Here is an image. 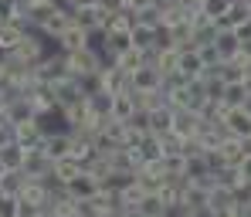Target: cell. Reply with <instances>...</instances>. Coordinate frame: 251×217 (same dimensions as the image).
Wrapping results in <instances>:
<instances>
[{
	"instance_id": "cell-28",
	"label": "cell",
	"mask_w": 251,
	"mask_h": 217,
	"mask_svg": "<svg viewBox=\"0 0 251 217\" xmlns=\"http://www.w3.org/2000/svg\"><path fill=\"white\" fill-rule=\"evenodd\" d=\"M231 3H234V0H204V3H201V14L207 17L210 24H217L221 17H227Z\"/></svg>"
},
{
	"instance_id": "cell-39",
	"label": "cell",
	"mask_w": 251,
	"mask_h": 217,
	"mask_svg": "<svg viewBox=\"0 0 251 217\" xmlns=\"http://www.w3.org/2000/svg\"><path fill=\"white\" fill-rule=\"evenodd\" d=\"M197 54H201V61H204V72H207V68H217V65L224 61V58L217 54V48H214V44H210V48H197Z\"/></svg>"
},
{
	"instance_id": "cell-1",
	"label": "cell",
	"mask_w": 251,
	"mask_h": 217,
	"mask_svg": "<svg viewBox=\"0 0 251 217\" xmlns=\"http://www.w3.org/2000/svg\"><path fill=\"white\" fill-rule=\"evenodd\" d=\"M105 65H112L99 48H85V51H75V54H68V72H72V78H99L102 75V68Z\"/></svg>"
},
{
	"instance_id": "cell-27",
	"label": "cell",
	"mask_w": 251,
	"mask_h": 217,
	"mask_svg": "<svg viewBox=\"0 0 251 217\" xmlns=\"http://www.w3.org/2000/svg\"><path fill=\"white\" fill-rule=\"evenodd\" d=\"M24 156H27V149H24L21 143H10V146L0 149V163H3L7 170H21V167H24Z\"/></svg>"
},
{
	"instance_id": "cell-26",
	"label": "cell",
	"mask_w": 251,
	"mask_h": 217,
	"mask_svg": "<svg viewBox=\"0 0 251 217\" xmlns=\"http://www.w3.org/2000/svg\"><path fill=\"white\" fill-rule=\"evenodd\" d=\"M24 187H27V173H24V170H7V173L0 176V193H14V197H21Z\"/></svg>"
},
{
	"instance_id": "cell-41",
	"label": "cell",
	"mask_w": 251,
	"mask_h": 217,
	"mask_svg": "<svg viewBox=\"0 0 251 217\" xmlns=\"http://www.w3.org/2000/svg\"><path fill=\"white\" fill-rule=\"evenodd\" d=\"M17 14V0H0V24H10Z\"/></svg>"
},
{
	"instance_id": "cell-36",
	"label": "cell",
	"mask_w": 251,
	"mask_h": 217,
	"mask_svg": "<svg viewBox=\"0 0 251 217\" xmlns=\"http://www.w3.org/2000/svg\"><path fill=\"white\" fill-rule=\"evenodd\" d=\"M217 41V24H204V27H194V44L197 48H210Z\"/></svg>"
},
{
	"instance_id": "cell-29",
	"label": "cell",
	"mask_w": 251,
	"mask_h": 217,
	"mask_svg": "<svg viewBox=\"0 0 251 217\" xmlns=\"http://www.w3.org/2000/svg\"><path fill=\"white\" fill-rule=\"evenodd\" d=\"M132 24H136V17L129 14V10H112L109 14V21H105V31H132Z\"/></svg>"
},
{
	"instance_id": "cell-15",
	"label": "cell",
	"mask_w": 251,
	"mask_h": 217,
	"mask_svg": "<svg viewBox=\"0 0 251 217\" xmlns=\"http://www.w3.org/2000/svg\"><path fill=\"white\" fill-rule=\"evenodd\" d=\"M176 72L190 82V78H201L204 75V61H201V54H197V48H190V51H180V61H176Z\"/></svg>"
},
{
	"instance_id": "cell-2",
	"label": "cell",
	"mask_w": 251,
	"mask_h": 217,
	"mask_svg": "<svg viewBox=\"0 0 251 217\" xmlns=\"http://www.w3.org/2000/svg\"><path fill=\"white\" fill-rule=\"evenodd\" d=\"M51 95H54V102H58V109H61V112H68V109L82 105L85 98H88L78 78H65V82H54V85H51Z\"/></svg>"
},
{
	"instance_id": "cell-46",
	"label": "cell",
	"mask_w": 251,
	"mask_h": 217,
	"mask_svg": "<svg viewBox=\"0 0 251 217\" xmlns=\"http://www.w3.org/2000/svg\"><path fill=\"white\" fill-rule=\"evenodd\" d=\"M3 109H7V98H3V95H0V116H3Z\"/></svg>"
},
{
	"instance_id": "cell-22",
	"label": "cell",
	"mask_w": 251,
	"mask_h": 217,
	"mask_svg": "<svg viewBox=\"0 0 251 217\" xmlns=\"http://www.w3.org/2000/svg\"><path fill=\"white\" fill-rule=\"evenodd\" d=\"M248 98H251V92H248L245 82H241V85H224L221 105H224V109H245V105H248Z\"/></svg>"
},
{
	"instance_id": "cell-32",
	"label": "cell",
	"mask_w": 251,
	"mask_h": 217,
	"mask_svg": "<svg viewBox=\"0 0 251 217\" xmlns=\"http://www.w3.org/2000/svg\"><path fill=\"white\" fill-rule=\"evenodd\" d=\"M139 214H143V217H163V214H167L163 197H160V193H146V200L139 204Z\"/></svg>"
},
{
	"instance_id": "cell-37",
	"label": "cell",
	"mask_w": 251,
	"mask_h": 217,
	"mask_svg": "<svg viewBox=\"0 0 251 217\" xmlns=\"http://www.w3.org/2000/svg\"><path fill=\"white\" fill-rule=\"evenodd\" d=\"M126 129L136 132V136H153V132H150V112H136V116L126 122Z\"/></svg>"
},
{
	"instance_id": "cell-18",
	"label": "cell",
	"mask_w": 251,
	"mask_h": 217,
	"mask_svg": "<svg viewBox=\"0 0 251 217\" xmlns=\"http://www.w3.org/2000/svg\"><path fill=\"white\" fill-rule=\"evenodd\" d=\"M78 173H82V163H78V160H72V156H65V160H58V163H54L51 180H54V183H61V187H68Z\"/></svg>"
},
{
	"instance_id": "cell-48",
	"label": "cell",
	"mask_w": 251,
	"mask_h": 217,
	"mask_svg": "<svg viewBox=\"0 0 251 217\" xmlns=\"http://www.w3.org/2000/svg\"><path fill=\"white\" fill-rule=\"evenodd\" d=\"M105 217H116V214H105Z\"/></svg>"
},
{
	"instance_id": "cell-7",
	"label": "cell",
	"mask_w": 251,
	"mask_h": 217,
	"mask_svg": "<svg viewBox=\"0 0 251 217\" xmlns=\"http://www.w3.org/2000/svg\"><path fill=\"white\" fill-rule=\"evenodd\" d=\"M72 24H75V21H72V10H65V7L58 3V10L48 17V24L41 27V34H44V38H48L51 44H58V41H61V34H65Z\"/></svg>"
},
{
	"instance_id": "cell-3",
	"label": "cell",
	"mask_w": 251,
	"mask_h": 217,
	"mask_svg": "<svg viewBox=\"0 0 251 217\" xmlns=\"http://www.w3.org/2000/svg\"><path fill=\"white\" fill-rule=\"evenodd\" d=\"M44 156L51 160V163H58V160H65L68 156V149H72V129H51L44 136Z\"/></svg>"
},
{
	"instance_id": "cell-8",
	"label": "cell",
	"mask_w": 251,
	"mask_h": 217,
	"mask_svg": "<svg viewBox=\"0 0 251 217\" xmlns=\"http://www.w3.org/2000/svg\"><path fill=\"white\" fill-rule=\"evenodd\" d=\"M129 88L132 92H156V88H163V75L153 65H143L139 72L129 75Z\"/></svg>"
},
{
	"instance_id": "cell-40",
	"label": "cell",
	"mask_w": 251,
	"mask_h": 217,
	"mask_svg": "<svg viewBox=\"0 0 251 217\" xmlns=\"http://www.w3.org/2000/svg\"><path fill=\"white\" fill-rule=\"evenodd\" d=\"M14 143V126H10V119L7 116H0V149L3 146H10Z\"/></svg>"
},
{
	"instance_id": "cell-16",
	"label": "cell",
	"mask_w": 251,
	"mask_h": 217,
	"mask_svg": "<svg viewBox=\"0 0 251 217\" xmlns=\"http://www.w3.org/2000/svg\"><path fill=\"white\" fill-rule=\"evenodd\" d=\"M85 105L95 112V116H102V119H112V109H116V95L112 92H105V88H99V92H92L88 98H85Z\"/></svg>"
},
{
	"instance_id": "cell-25",
	"label": "cell",
	"mask_w": 251,
	"mask_h": 217,
	"mask_svg": "<svg viewBox=\"0 0 251 217\" xmlns=\"http://www.w3.org/2000/svg\"><path fill=\"white\" fill-rule=\"evenodd\" d=\"M68 193H72L75 200H88V197H95V193H99V183H95L92 176L78 173L72 183H68Z\"/></svg>"
},
{
	"instance_id": "cell-17",
	"label": "cell",
	"mask_w": 251,
	"mask_h": 217,
	"mask_svg": "<svg viewBox=\"0 0 251 217\" xmlns=\"http://www.w3.org/2000/svg\"><path fill=\"white\" fill-rule=\"evenodd\" d=\"M58 48L65 51V54H75V51H85L88 48V31H82L78 24H72L65 34H61V41H58Z\"/></svg>"
},
{
	"instance_id": "cell-35",
	"label": "cell",
	"mask_w": 251,
	"mask_h": 217,
	"mask_svg": "<svg viewBox=\"0 0 251 217\" xmlns=\"http://www.w3.org/2000/svg\"><path fill=\"white\" fill-rule=\"evenodd\" d=\"M116 65L123 68L126 75H132V72H139V68H143L146 61H143V54H139V51H126L123 58H116Z\"/></svg>"
},
{
	"instance_id": "cell-34",
	"label": "cell",
	"mask_w": 251,
	"mask_h": 217,
	"mask_svg": "<svg viewBox=\"0 0 251 217\" xmlns=\"http://www.w3.org/2000/svg\"><path fill=\"white\" fill-rule=\"evenodd\" d=\"M136 24H143V27H153V31H156V27L163 24V14H160V10L150 3V7H143V10L136 14Z\"/></svg>"
},
{
	"instance_id": "cell-10",
	"label": "cell",
	"mask_w": 251,
	"mask_h": 217,
	"mask_svg": "<svg viewBox=\"0 0 251 217\" xmlns=\"http://www.w3.org/2000/svg\"><path fill=\"white\" fill-rule=\"evenodd\" d=\"M132 156H136V163H139V167H146V163H160V160H163V146H160V136H143V139L136 143Z\"/></svg>"
},
{
	"instance_id": "cell-9",
	"label": "cell",
	"mask_w": 251,
	"mask_h": 217,
	"mask_svg": "<svg viewBox=\"0 0 251 217\" xmlns=\"http://www.w3.org/2000/svg\"><path fill=\"white\" fill-rule=\"evenodd\" d=\"M99 82H102V88H105V92H112V95H123V92H132V88H129V75H126V72L119 68V65H116V61L102 68Z\"/></svg>"
},
{
	"instance_id": "cell-13",
	"label": "cell",
	"mask_w": 251,
	"mask_h": 217,
	"mask_svg": "<svg viewBox=\"0 0 251 217\" xmlns=\"http://www.w3.org/2000/svg\"><path fill=\"white\" fill-rule=\"evenodd\" d=\"M224 126L234 139H248L251 136V112L248 109H227L224 112Z\"/></svg>"
},
{
	"instance_id": "cell-38",
	"label": "cell",
	"mask_w": 251,
	"mask_h": 217,
	"mask_svg": "<svg viewBox=\"0 0 251 217\" xmlns=\"http://www.w3.org/2000/svg\"><path fill=\"white\" fill-rule=\"evenodd\" d=\"M217 183H221V187H227V190H234V187L241 183V173H238V167H224V170L217 173Z\"/></svg>"
},
{
	"instance_id": "cell-43",
	"label": "cell",
	"mask_w": 251,
	"mask_h": 217,
	"mask_svg": "<svg viewBox=\"0 0 251 217\" xmlns=\"http://www.w3.org/2000/svg\"><path fill=\"white\" fill-rule=\"evenodd\" d=\"M234 34H238V41H241V48H251V21H245V24H238V27H234Z\"/></svg>"
},
{
	"instance_id": "cell-12",
	"label": "cell",
	"mask_w": 251,
	"mask_h": 217,
	"mask_svg": "<svg viewBox=\"0 0 251 217\" xmlns=\"http://www.w3.org/2000/svg\"><path fill=\"white\" fill-rule=\"evenodd\" d=\"M173 132L180 139H194L201 132V116L190 109H173Z\"/></svg>"
},
{
	"instance_id": "cell-21",
	"label": "cell",
	"mask_w": 251,
	"mask_h": 217,
	"mask_svg": "<svg viewBox=\"0 0 251 217\" xmlns=\"http://www.w3.org/2000/svg\"><path fill=\"white\" fill-rule=\"evenodd\" d=\"M214 48H217V54H221L224 61H234V58H238V51H241V41H238V34H234V31H217Z\"/></svg>"
},
{
	"instance_id": "cell-42",
	"label": "cell",
	"mask_w": 251,
	"mask_h": 217,
	"mask_svg": "<svg viewBox=\"0 0 251 217\" xmlns=\"http://www.w3.org/2000/svg\"><path fill=\"white\" fill-rule=\"evenodd\" d=\"M58 3H61L65 10H72V14H75V10H85V7H95L99 0H58Z\"/></svg>"
},
{
	"instance_id": "cell-47",
	"label": "cell",
	"mask_w": 251,
	"mask_h": 217,
	"mask_svg": "<svg viewBox=\"0 0 251 217\" xmlns=\"http://www.w3.org/2000/svg\"><path fill=\"white\" fill-rule=\"evenodd\" d=\"M3 173H7V167H3V163H0V176H3Z\"/></svg>"
},
{
	"instance_id": "cell-45",
	"label": "cell",
	"mask_w": 251,
	"mask_h": 217,
	"mask_svg": "<svg viewBox=\"0 0 251 217\" xmlns=\"http://www.w3.org/2000/svg\"><path fill=\"white\" fill-rule=\"evenodd\" d=\"M27 7H38V3H51V0H24Z\"/></svg>"
},
{
	"instance_id": "cell-33",
	"label": "cell",
	"mask_w": 251,
	"mask_h": 217,
	"mask_svg": "<svg viewBox=\"0 0 251 217\" xmlns=\"http://www.w3.org/2000/svg\"><path fill=\"white\" fill-rule=\"evenodd\" d=\"M0 217H24V204H21V197L3 193V197H0Z\"/></svg>"
},
{
	"instance_id": "cell-11",
	"label": "cell",
	"mask_w": 251,
	"mask_h": 217,
	"mask_svg": "<svg viewBox=\"0 0 251 217\" xmlns=\"http://www.w3.org/2000/svg\"><path fill=\"white\" fill-rule=\"evenodd\" d=\"M44 136H48L44 126L34 119V122H24V126H17V129H14V143H21L24 149H41V146H44Z\"/></svg>"
},
{
	"instance_id": "cell-20",
	"label": "cell",
	"mask_w": 251,
	"mask_h": 217,
	"mask_svg": "<svg viewBox=\"0 0 251 217\" xmlns=\"http://www.w3.org/2000/svg\"><path fill=\"white\" fill-rule=\"evenodd\" d=\"M150 132H153V136L173 132V105H163V109H153V112H150Z\"/></svg>"
},
{
	"instance_id": "cell-44",
	"label": "cell",
	"mask_w": 251,
	"mask_h": 217,
	"mask_svg": "<svg viewBox=\"0 0 251 217\" xmlns=\"http://www.w3.org/2000/svg\"><path fill=\"white\" fill-rule=\"evenodd\" d=\"M238 173H241V180H248V183H251V156H245V160L238 163Z\"/></svg>"
},
{
	"instance_id": "cell-24",
	"label": "cell",
	"mask_w": 251,
	"mask_h": 217,
	"mask_svg": "<svg viewBox=\"0 0 251 217\" xmlns=\"http://www.w3.org/2000/svg\"><path fill=\"white\" fill-rule=\"evenodd\" d=\"M136 112H139V105H136V95H132V92H123V95H116L112 119H119V122H129Z\"/></svg>"
},
{
	"instance_id": "cell-4",
	"label": "cell",
	"mask_w": 251,
	"mask_h": 217,
	"mask_svg": "<svg viewBox=\"0 0 251 217\" xmlns=\"http://www.w3.org/2000/svg\"><path fill=\"white\" fill-rule=\"evenodd\" d=\"M21 170L27 173V180H41V183H48V180H51V170H54V163L44 156V149H27Z\"/></svg>"
},
{
	"instance_id": "cell-23",
	"label": "cell",
	"mask_w": 251,
	"mask_h": 217,
	"mask_svg": "<svg viewBox=\"0 0 251 217\" xmlns=\"http://www.w3.org/2000/svg\"><path fill=\"white\" fill-rule=\"evenodd\" d=\"M214 72H217V78H221L224 85H241V82L248 78V72H245L238 61H221Z\"/></svg>"
},
{
	"instance_id": "cell-5",
	"label": "cell",
	"mask_w": 251,
	"mask_h": 217,
	"mask_svg": "<svg viewBox=\"0 0 251 217\" xmlns=\"http://www.w3.org/2000/svg\"><path fill=\"white\" fill-rule=\"evenodd\" d=\"M3 116H7L10 126L17 129V126H24V122H34V119H38V109H34V102H31L27 95H17L14 102H7Z\"/></svg>"
},
{
	"instance_id": "cell-31",
	"label": "cell",
	"mask_w": 251,
	"mask_h": 217,
	"mask_svg": "<svg viewBox=\"0 0 251 217\" xmlns=\"http://www.w3.org/2000/svg\"><path fill=\"white\" fill-rule=\"evenodd\" d=\"M146 193H150V190H146V187L136 180L132 187H126L123 193H119V200H123V207H139V204L146 200Z\"/></svg>"
},
{
	"instance_id": "cell-19",
	"label": "cell",
	"mask_w": 251,
	"mask_h": 217,
	"mask_svg": "<svg viewBox=\"0 0 251 217\" xmlns=\"http://www.w3.org/2000/svg\"><path fill=\"white\" fill-rule=\"evenodd\" d=\"M129 41H132V51L146 54V51H153V44H156V31H153V27H143V24H132Z\"/></svg>"
},
{
	"instance_id": "cell-14",
	"label": "cell",
	"mask_w": 251,
	"mask_h": 217,
	"mask_svg": "<svg viewBox=\"0 0 251 217\" xmlns=\"http://www.w3.org/2000/svg\"><path fill=\"white\" fill-rule=\"evenodd\" d=\"M207 207L217 217H221V214H231V211H234V193H231L227 187H221V183H217V187H210V190H207Z\"/></svg>"
},
{
	"instance_id": "cell-30",
	"label": "cell",
	"mask_w": 251,
	"mask_h": 217,
	"mask_svg": "<svg viewBox=\"0 0 251 217\" xmlns=\"http://www.w3.org/2000/svg\"><path fill=\"white\" fill-rule=\"evenodd\" d=\"M217 153L224 156V163H227V167H238V163L245 160V149H241V139H234V136H231V139H227V143H224V146H221Z\"/></svg>"
},
{
	"instance_id": "cell-6",
	"label": "cell",
	"mask_w": 251,
	"mask_h": 217,
	"mask_svg": "<svg viewBox=\"0 0 251 217\" xmlns=\"http://www.w3.org/2000/svg\"><path fill=\"white\" fill-rule=\"evenodd\" d=\"M72 21L82 27V31H88V34H95V31H105V21H109V10H102L99 3L95 7H85V10H75L72 14Z\"/></svg>"
}]
</instances>
